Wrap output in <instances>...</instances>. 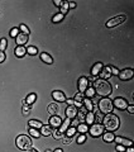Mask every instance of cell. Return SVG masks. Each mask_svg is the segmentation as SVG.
<instances>
[{"label":"cell","instance_id":"cell-1","mask_svg":"<svg viewBox=\"0 0 134 152\" xmlns=\"http://www.w3.org/2000/svg\"><path fill=\"white\" fill-rule=\"evenodd\" d=\"M95 89V93L98 95L103 98H108L110 94L113 93V89H111V85L109 84V81L106 80H103V79H98L96 81H94V86Z\"/></svg>","mask_w":134,"mask_h":152},{"label":"cell","instance_id":"cell-2","mask_svg":"<svg viewBox=\"0 0 134 152\" xmlns=\"http://www.w3.org/2000/svg\"><path fill=\"white\" fill-rule=\"evenodd\" d=\"M103 126L108 132H114L120 126V119L113 113L106 114V115L103 118Z\"/></svg>","mask_w":134,"mask_h":152},{"label":"cell","instance_id":"cell-3","mask_svg":"<svg viewBox=\"0 0 134 152\" xmlns=\"http://www.w3.org/2000/svg\"><path fill=\"white\" fill-rule=\"evenodd\" d=\"M114 105H113V100H110L109 98H101L98 103V110L103 114H110L113 112Z\"/></svg>","mask_w":134,"mask_h":152},{"label":"cell","instance_id":"cell-4","mask_svg":"<svg viewBox=\"0 0 134 152\" xmlns=\"http://www.w3.org/2000/svg\"><path fill=\"white\" fill-rule=\"evenodd\" d=\"M15 145H17V147H18L19 150H22V151H28V150H31V148H32L33 142H32V140H31L28 136H25V134H20V136H18V137H17Z\"/></svg>","mask_w":134,"mask_h":152},{"label":"cell","instance_id":"cell-5","mask_svg":"<svg viewBox=\"0 0 134 152\" xmlns=\"http://www.w3.org/2000/svg\"><path fill=\"white\" fill-rule=\"evenodd\" d=\"M104 126L101 124V123H94V124L90 126L89 128V132H90V134H91V137H100V136H103V133H104Z\"/></svg>","mask_w":134,"mask_h":152},{"label":"cell","instance_id":"cell-6","mask_svg":"<svg viewBox=\"0 0 134 152\" xmlns=\"http://www.w3.org/2000/svg\"><path fill=\"white\" fill-rule=\"evenodd\" d=\"M127 20V17L125 15H119V17H114L111 19H109V20L106 22V27L108 28H114L117 27L119 24H122V23H124Z\"/></svg>","mask_w":134,"mask_h":152},{"label":"cell","instance_id":"cell-7","mask_svg":"<svg viewBox=\"0 0 134 152\" xmlns=\"http://www.w3.org/2000/svg\"><path fill=\"white\" fill-rule=\"evenodd\" d=\"M133 75H134L133 69H124L122 71H119V74H118L119 79L123 80V81H127V80L133 79Z\"/></svg>","mask_w":134,"mask_h":152},{"label":"cell","instance_id":"cell-8","mask_svg":"<svg viewBox=\"0 0 134 152\" xmlns=\"http://www.w3.org/2000/svg\"><path fill=\"white\" fill-rule=\"evenodd\" d=\"M113 105L119 110H127L128 102L124 98H115V100H113Z\"/></svg>","mask_w":134,"mask_h":152},{"label":"cell","instance_id":"cell-9","mask_svg":"<svg viewBox=\"0 0 134 152\" xmlns=\"http://www.w3.org/2000/svg\"><path fill=\"white\" fill-rule=\"evenodd\" d=\"M84 107L86 108V110L87 112H96L98 110V104L92 102L91 99H84Z\"/></svg>","mask_w":134,"mask_h":152},{"label":"cell","instance_id":"cell-10","mask_svg":"<svg viewBox=\"0 0 134 152\" xmlns=\"http://www.w3.org/2000/svg\"><path fill=\"white\" fill-rule=\"evenodd\" d=\"M65 114H66V118L74 119V118H76V115H77V108H76L75 105H67Z\"/></svg>","mask_w":134,"mask_h":152},{"label":"cell","instance_id":"cell-11","mask_svg":"<svg viewBox=\"0 0 134 152\" xmlns=\"http://www.w3.org/2000/svg\"><path fill=\"white\" fill-rule=\"evenodd\" d=\"M77 88H79V91H80V93H85V90L89 88V80H87V77H85V76L80 77V79H79Z\"/></svg>","mask_w":134,"mask_h":152},{"label":"cell","instance_id":"cell-12","mask_svg":"<svg viewBox=\"0 0 134 152\" xmlns=\"http://www.w3.org/2000/svg\"><path fill=\"white\" fill-rule=\"evenodd\" d=\"M84 99H85V95H84V93H77L75 95V98H74V105L76 107V108H81L84 105Z\"/></svg>","mask_w":134,"mask_h":152},{"label":"cell","instance_id":"cell-13","mask_svg":"<svg viewBox=\"0 0 134 152\" xmlns=\"http://www.w3.org/2000/svg\"><path fill=\"white\" fill-rule=\"evenodd\" d=\"M48 122H50L48 124H50L52 128H55V129H58L60 126H61V123H62V119H61L58 115H52V117L50 118Z\"/></svg>","mask_w":134,"mask_h":152},{"label":"cell","instance_id":"cell-14","mask_svg":"<svg viewBox=\"0 0 134 152\" xmlns=\"http://www.w3.org/2000/svg\"><path fill=\"white\" fill-rule=\"evenodd\" d=\"M114 141L117 142V145H122L124 147H132L133 145V141L132 140H128V138H124V137H115L114 138Z\"/></svg>","mask_w":134,"mask_h":152},{"label":"cell","instance_id":"cell-15","mask_svg":"<svg viewBox=\"0 0 134 152\" xmlns=\"http://www.w3.org/2000/svg\"><path fill=\"white\" fill-rule=\"evenodd\" d=\"M52 98H53L56 102H58V103L66 102V96H65L63 91H61V90H55V91H52Z\"/></svg>","mask_w":134,"mask_h":152},{"label":"cell","instance_id":"cell-16","mask_svg":"<svg viewBox=\"0 0 134 152\" xmlns=\"http://www.w3.org/2000/svg\"><path fill=\"white\" fill-rule=\"evenodd\" d=\"M99 75L103 80H108L110 76H111V66H104Z\"/></svg>","mask_w":134,"mask_h":152},{"label":"cell","instance_id":"cell-17","mask_svg":"<svg viewBox=\"0 0 134 152\" xmlns=\"http://www.w3.org/2000/svg\"><path fill=\"white\" fill-rule=\"evenodd\" d=\"M86 112L87 110H86V108L84 105L77 109V115H76V118H77V121L80 123H85V117H86V114H87Z\"/></svg>","mask_w":134,"mask_h":152},{"label":"cell","instance_id":"cell-18","mask_svg":"<svg viewBox=\"0 0 134 152\" xmlns=\"http://www.w3.org/2000/svg\"><path fill=\"white\" fill-rule=\"evenodd\" d=\"M28 42V36L24 34V33H19V34L15 37V43L18 46H24Z\"/></svg>","mask_w":134,"mask_h":152},{"label":"cell","instance_id":"cell-19","mask_svg":"<svg viewBox=\"0 0 134 152\" xmlns=\"http://www.w3.org/2000/svg\"><path fill=\"white\" fill-rule=\"evenodd\" d=\"M52 127L50 124H43L41 127V129H39V133H41V136H44V137H48L52 134Z\"/></svg>","mask_w":134,"mask_h":152},{"label":"cell","instance_id":"cell-20","mask_svg":"<svg viewBox=\"0 0 134 152\" xmlns=\"http://www.w3.org/2000/svg\"><path fill=\"white\" fill-rule=\"evenodd\" d=\"M71 126V119H68V118H66L65 121H62V123H61V126H60V128H58V131H60V133H62V134H65V132L68 129V127Z\"/></svg>","mask_w":134,"mask_h":152},{"label":"cell","instance_id":"cell-21","mask_svg":"<svg viewBox=\"0 0 134 152\" xmlns=\"http://www.w3.org/2000/svg\"><path fill=\"white\" fill-rule=\"evenodd\" d=\"M58 110H60V107H58V104H56V103L50 104L48 108H47V112L51 114V117H52V115H57Z\"/></svg>","mask_w":134,"mask_h":152},{"label":"cell","instance_id":"cell-22","mask_svg":"<svg viewBox=\"0 0 134 152\" xmlns=\"http://www.w3.org/2000/svg\"><path fill=\"white\" fill-rule=\"evenodd\" d=\"M103 67H104V65L101 62H96L91 69V76H95V77H96V76L100 74V71H101Z\"/></svg>","mask_w":134,"mask_h":152},{"label":"cell","instance_id":"cell-23","mask_svg":"<svg viewBox=\"0 0 134 152\" xmlns=\"http://www.w3.org/2000/svg\"><path fill=\"white\" fill-rule=\"evenodd\" d=\"M114 138H115V134L113 132H104L103 133V140L106 143H110V142H114Z\"/></svg>","mask_w":134,"mask_h":152},{"label":"cell","instance_id":"cell-24","mask_svg":"<svg viewBox=\"0 0 134 152\" xmlns=\"http://www.w3.org/2000/svg\"><path fill=\"white\" fill-rule=\"evenodd\" d=\"M14 53H15L17 57L22 58L23 56H25V53H27V48H25L24 46H18L17 48H15V51H14Z\"/></svg>","mask_w":134,"mask_h":152},{"label":"cell","instance_id":"cell-25","mask_svg":"<svg viewBox=\"0 0 134 152\" xmlns=\"http://www.w3.org/2000/svg\"><path fill=\"white\" fill-rule=\"evenodd\" d=\"M85 123L87 126H91L95 123V117H94V112H87V114H86L85 117Z\"/></svg>","mask_w":134,"mask_h":152},{"label":"cell","instance_id":"cell-26","mask_svg":"<svg viewBox=\"0 0 134 152\" xmlns=\"http://www.w3.org/2000/svg\"><path fill=\"white\" fill-rule=\"evenodd\" d=\"M76 132H79L80 134H85L86 132H89V126L86 123H80V124L76 127Z\"/></svg>","mask_w":134,"mask_h":152},{"label":"cell","instance_id":"cell-27","mask_svg":"<svg viewBox=\"0 0 134 152\" xmlns=\"http://www.w3.org/2000/svg\"><path fill=\"white\" fill-rule=\"evenodd\" d=\"M36 100H37V95H36L34 93H32V94L28 95V96L24 99V100H23V103H24V104H28V105H32V104L34 103Z\"/></svg>","mask_w":134,"mask_h":152},{"label":"cell","instance_id":"cell-28","mask_svg":"<svg viewBox=\"0 0 134 152\" xmlns=\"http://www.w3.org/2000/svg\"><path fill=\"white\" fill-rule=\"evenodd\" d=\"M41 60H42L44 64H48V65H51L52 62H53V58H52V56L48 55V53H46V52L41 53Z\"/></svg>","mask_w":134,"mask_h":152},{"label":"cell","instance_id":"cell-29","mask_svg":"<svg viewBox=\"0 0 134 152\" xmlns=\"http://www.w3.org/2000/svg\"><path fill=\"white\" fill-rule=\"evenodd\" d=\"M28 124H29V128H34V129H41V127L43 126V123L37 121V119H32L28 122Z\"/></svg>","mask_w":134,"mask_h":152},{"label":"cell","instance_id":"cell-30","mask_svg":"<svg viewBox=\"0 0 134 152\" xmlns=\"http://www.w3.org/2000/svg\"><path fill=\"white\" fill-rule=\"evenodd\" d=\"M84 95H86V98H87V99H91V98H94L95 95H96V93H95V89L92 86H89L87 89L85 90Z\"/></svg>","mask_w":134,"mask_h":152},{"label":"cell","instance_id":"cell-31","mask_svg":"<svg viewBox=\"0 0 134 152\" xmlns=\"http://www.w3.org/2000/svg\"><path fill=\"white\" fill-rule=\"evenodd\" d=\"M75 133H76V127L70 126V127H68V129L65 132V136H66V137H70V138H72V137L75 136Z\"/></svg>","mask_w":134,"mask_h":152},{"label":"cell","instance_id":"cell-32","mask_svg":"<svg viewBox=\"0 0 134 152\" xmlns=\"http://www.w3.org/2000/svg\"><path fill=\"white\" fill-rule=\"evenodd\" d=\"M63 14H61V13H57V14H55L53 17H52V22L53 23H60L61 20H63Z\"/></svg>","mask_w":134,"mask_h":152},{"label":"cell","instance_id":"cell-33","mask_svg":"<svg viewBox=\"0 0 134 152\" xmlns=\"http://www.w3.org/2000/svg\"><path fill=\"white\" fill-rule=\"evenodd\" d=\"M68 3H67V1H62V4H61V9H60V13L61 14H63V15H65V14L67 13V12H68Z\"/></svg>","mask_w":134,"mask_h":152},{"label":"cell","instance_id":"cell-34","mask_svg":"<svg viewBox=\"0 0 134 152\" xmlns=\"http://www.w3.org/2000/svg\"><path fill=\"white\" fill-rule=\"evenodd\" d=\"M29 134L32 137H34V138H39L41 137V133L38 129H34V128H29Z\"/></svg>","mask_w":134,"mask_h":152},{"label":"cell","instance_id":"cell-35","mask_svg":"<svg viewBox=\"0 0 134 152\" xmlns=\"http://www.w3.org/2000/svg\"><path fill=\"white\" fill-rule=\"evenodd\" d=\"M27 53L31 55V56H36L38 53V50L34 46H31V47H28V48H27Z\"/></svg>","mask_w":134,"mask_h":152},{"label":"cell","instance_id":"cell-36","mask_svg":"<svg viewBox=\"0 0 134 152\" xmlns=\"http://www.w3.org/2000/svg\"><path fill=\"white\" fill-rule=\"evenodd\" d=\"M51 136H53V138H55V140H61L65 134H62V133H60V131H58V129H55V131H52V134H51Z\"/></svg>","mask_w":134,"mask_h":152},{"label":"cell","instance_id":"cell-37","mask_svg":"<svg viewBox=\"0 0 134 152\" xmlns=\"http://www.w3.org/2000/svg\"><path fill=\"white\" fill-rule=\"evenodd\" d=\"M7 46H8V42H7V38H1L0 39V51L4 52L7 48Z\"/></svg>","mask_w":134,"mask_h":152},{"label":"cell","instance_id":"cell-38","mask_svg":"<svg viewBox=\"0 0 134 152\" xmlns=\"http://www.w3.org/2000/svg\"><path fill=\"white\" fill-rule=\"evenodd\" d=\"M19 31H22V33H24V34H27V36H29V33H31L29 28H28L25 24H20V27H19Z\"/></svg>","mask_w":134,"mask_h":152},{"label":"cell","instance_id":"cell-39","mask_svg":"<svg viewBox=\"0 0 134 152\" xmlns=\"http://www.w3.org/2000/svg\"><path fill=\"white\" fill-rule=\"evenodd\" d=\"M94 117H95V122H103V115H101V113H100L99 110H96V112H94Z\"/></svg>","mask_w":134,"mask_h":152},{"label":"cell","instance_id":"cell-40","mask_svg":"<svg viewBox=\"0 0 134 152\" xmlns=\"http://www.w3.org/2000/svg\"><path fill=\"white\" fill-rule=\"evenodd\" d=\"M29 112H31V105H28V104H24V105H23V109H22V113L24 114V115H28V114H29Z\"/></svg>","mask_w":134,"mask_h":152},{"label":"cell","instance_id":"cell-41","mask_svg":"<svg viewBox=\"0 0 134 152\" xmlns=\"http://www.w3.org/2000/svg\"><path fill=\"white\" fill-rule=\"evenodd\" d=\"M76 142H77L79 145L85 143V142H86V136H85V134H80V136L77 137V140H76Z\"/></svg>","mask_w":134,"mask_h":152},{"label":"cell","instance_id":"cell-42","mask_svg":"<svg viewBox=\"0 0 134 152\" xmlns=\"http://www.w3.org/2000/svg\"><path fill=\"white\" fill-rule=\"evenodd\" d=\"M18 34H19V28H13V29L10 31V37L15 38Z\"/></svg>","mask_w":134,"mask_h":152},{"label":"cell","instance_id":"cell-43","mask_svg":"<svg viewBox=\"0 0 134 152\" xmlns=\"http://www.w3.org/2000/svg\"><path fill=\"white\" fill-rule=\"evenodd\" d=\"M71 141H72V138H70V137H66V136L62 137V143L63 145H70Z\"/></svg>","mask_w":134,"mask_h":152},{"label":"cell","instance_id":"cell-44","mask_svg":"<svg viewBox=\"0 0 134 152\" xmlns=\"http://www.w3.org/2000/svg\"><path fill=\"white\" fill-rule=\"evenodd\" d=\"M125 148H127V147H124L122 145H117V151L118 152H124V151H125Z\"/></svg>","mask_w":134,"mask_h":152},{"label":"cell","instance_id":"cell-45","mask_svg":"<svg viewBox=\"0 0 134 152\" xmlns=\"http://www.w3.org/2000/svg\"><path fill=\"white\" fill-rule=\"evenodd\" d=\"M127 110H128V113H130V114L134 113V105H133V104H132V105H128L127 107Z\"/></svg>","mask_w":134,"mask_h":152},{"label":"cell","instance_id":"cell-46","mask_svg":"<svg viewBox=\"0 0 134 152\" xmlns=\"http://www.w3.org/2000/svg\"><path fill=\"white\" fill-rule=\"evenodd\" d=\"M4 61H5V53L0 51V64H1V62H4Z\"/></svg>","mask_w":134,"mask_h":152},{"label":"cell","instance_id":"cell-47","mask_svg":"<svg viewBox=\"0 0 134 152\" xmlns=\"http://www.w3.org/2000/svg\"><path fill=\"white\" fill-rule=\"evenodd\" d=\"M119 74V70L117 67H111V75H118Z\"/></svg>","mask_w":134,"mask_h":152},{"label":"cell","instance_id":"cell-48","mask_svg":"<svg viewBox=\"0 0 134 152\" xmlns=\"http://www.w3.org/2000/svg\"><path fill=\"white\" fill-rule=\"evenodd\" d=\"M67 105H74V99H66Z\"/></svg>","mask_w":134,"mask_h":152},{"label":"cell","instance_id":"cell-49","mask_svg":"<svg viewBox=\"0 0 134 152\" xmlns=\"http://www.w3.org/2000/svg\"><path fill=\"white\" fill-rule=\"evenodd\" d=\"M53 4L56 7H61V4H62V1L61 0H53Z\"/></svg>","mask_w":134,"mask_h":152},{"label":"cell","instance_id":"cell-50","mask_svg":"<svg viewBox=\"0 0 134 152\" xmlns=\"http://www.w3.org/2000/svg\"><path fill=\"white\" fill-rule=\"evenodd\" d=\"M68 8H76V3H68Z\"/></svg>","mask_w":134,"mask_h":152},{"label":"cell","instance_id":"cell-51","mask_svg":"<svg viewBox=\"0 0 134 152\" xmlns=\"http://www.w3.org/2000/svg\"><path fill=\"white\" fill-rule=\"evenodd\" d=\"M125 151H127V152H134L133 147H127V148H125Z\"/></svg>","mask_w":134,"mask_h":152},{"label":"cell","instance_id":"cell-52","mask_svg":"<svg viewBox=\"0 0 134 152\" xmlns=\"http://www.w3.org/2000/svg\"><path fill=\"white\" fill-rule=\"evenodd\" d=\"M87 80H89V81H96L98 79L95 77V76H91V77H90V79H87Z\"/></svg>","mask_w":134,"mask_h":152},{"label":"cell","instance_id":"cell-53","mask_svg":"<svg viewBox=\"0 0 134 152\" xmlns=\"http://www.w3.org/2000/svg\"><path fill=\"white\" fill-rule=\"evenodd\" d=\"M27 152H39V151H38L37 148H31V150H28Z\"/></svg>","mask_w":134,"mask_h":152},{"label":"cell","instance_id":"cell-54","mask_svg":"<svg viewBox=\"0 0 134 152\" xmlns=\"http://www.w3.org/2000/svg\"><path fill=\"white\" fill-rule=\"evenodd\" d=\"M52 152H63V150L62 148H56L55 151H52Z\"/></svg>","mask_w":134,"mask_h":152},{"label":"cell","instance_id":"cell-55","mask_svg":"<svg viewBox=\"0 0 134 152\" xmlns=\"http://www.w3.org/2000/svg\"><path fill=\"white\" fill-rule=\"evenodd\" d=\"M46 152H52V151L51 150H46Z\"/></svg>","mask_w":134,"mask_h":152}]
</instances>
